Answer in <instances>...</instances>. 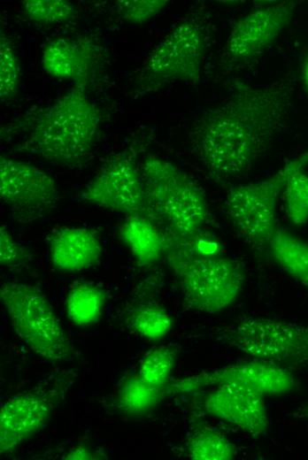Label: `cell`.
<instances>
[{
    "mask_svg": "<svg viewBox=\"0 0 308 460\" xmlns=\"http://www.w3.org/2000/svg\"><path fill=\"white\" fill-rule=\"evenodd\" d=\"M20 76L19 58L10 38L0 34V98L12 100L16 96Z\"/></svg>",
    "mask_w": 308,
    "mask_h": 460,
    "instance_id": "cell-25",
    "label": "cell"
},
{
    "mask_svg": "<svg viewBox=\"0 0 308 460\" xmlns=\"http://www.w3.org/2000/svg\"><path fill=\"white\" fill-rule=\"evenodd\" d=\"M297 3L284 1L254 9L233 26L225 47V59L243 65L262 55L290 23Z\"/></svg>",
    "mask_w": 308,
    "mask_h": 460,
    "instance_id": "cell-12",
    "label": "cell"
},
{
    "mask_svg": "<svg viewBox=\"0 0 308 460\" xmlns=\"http://www.w3.org/2000/svg\"><path fill=\"white\" fill-rule=\"evenodd\" d=\"M308 165V149L266 180L230 189L227 213L241 236L256 249L267 248L276 230L277 199L289 178Z\"/></svg>",
    "mask_w": 308,
    "mask_h": 460,
    "instance_id": "cell-6",
    "label": "cell"
},
{
    "mask_svg": "<svg viewBox=\"0 0 308 460\" xmlns=\"http://www.w3.org/2000/svg\"><path fill=\"white\" fill-rule=\"evenodd\" d=\"M23 9L29 19L40 24L62 23L74 14V5L67 0H26Z\"/></svg>",
    "mask_w": 308,
    "mask_h": 460,
    "instance_id": "cell-26",
    "label": "cell"
},
{
    "mask_svg": "<svg viewBox=\"0 0 308 460\" xmlns=\"http://www.w3.org/2000/svg\"><path fill=\"white\" fill-rule=\"evenodd\" d=\"M53 266L62 272L81 271L97 264L102 254L99 238L84 227L61 228L49 240Z\"/></svg>",
    "mask_w": 308,
    "mask_h": 460,
    "instance_id": "cell-15",
    "label": "cell"
},
{
    "mask_svg": "<svg viewBox=\"0 0 308 460\" xmlns=\"http://www.w3.org/2000/svg\"><path fill=\"white\" fill-rule=\"evenodd\" d=\"M119 238L141 264L155 263L166 248L164 230L144 216H128L119 230Z\"/></svg>",
    "mask_w": 308,
    "mask_h": 460,
    "instance_id": "cell-17",
    "label": "cell"
},
{
    "mask_svg": "<svg viewBox=\"0 0 308 460\" xmlns=\"http://www.w3.org/2000/svg\"><path fill=\"white\" fill-rule=\"evenodd\" d=\"M0 300L17 335L38 356L54 362L67 361L73 345L52 306L36 287L4 282Z\"/></svg>",
    "mask_w": 308,
    "mask_h": 460,
    "instance_id": "cell-5",
    "label": "cell"
},
{
    "mask_svg": "<svg viewBox=\"0 0 308 460\" xmlns=\"http://www.w3.org/2000/svg\"><path fill=\"white\" fill-rule=\"evenodd\" d=\"M95 58L93 45L81 40L58 38L42 50V67L50 76L85 86Z\"/></svg>",
    "mask_w": 308,
    "mask_h": 460,
    "instance_id": "cell-16",
    "label": "cell"
},
{
    "mask_svg": "<svg viewBox=\"0 0 308 460\" xmlns=\"http://www.w3.org/2000/svg\"><path fill=\"white\" fill-rule=\"evenodd\" d=\"M265 395L235 385L216 387L203 402L204 410L250 434H267L269 419Z\"/></svg>",
    "mask_w": 308,
    "mask_h": 460,
    "instance_id": "cell-14",
    "label": "cell"
},
{
    "mask_svg": "<svg viewBox=\"0 0 308 460\" xmlns=\"http://www.w3.org/2000/svg\"><path fill=\"white\" fill-rule=\"evenodd\" d=\"M289 104L286 86L235 80L230 96L204 112L192 129V144L209 174L226 180L248 172L279 133Z\"/></svg>",
    "mask_w": 308,
    "mask_h": 460,
    "instance_id": "cell-1",
    "label": "cell"
},
{
    "mask_svg": "<svg viewBox=\"0 0 308 460\" xmlns=\"http://www.w3.org/2000/svg\"><path fill=\"white\" fill-rule=\"evenodd\" d=\"M106 458L101 450H95L85 443H79L72 447L68 452L63 456L65 460H90Z\"/></svg>",
    "mask_w": 308,
    "mask_h": 460,
    "instance_id": "cell-29",
    "label": "cell"
},
{
    "mask_svg": "<svg viewBox=\"0 0 308 460\" xmlns=\"http://www.w3.org/2000/svg\"><path fill=\"white\" fill-rule=\"evenodd\" d=\"M0 197L18 221L27 223L56 208L58 191L55 180L42 169L1 155Z\"/></svg>",
    "mask_w": 308,
    "mask_h": 460,
    "instance_id": "cell-10",
    "label": "cell"
},
{
    "mask_svg": "<svg viewBox=\"0 0 308 460\" xmlns=\"http://www.w3.org/2000/svg\"><path fill=\"white\" fill-rule=\"evenodd\" d=\"M57 395L53 390L19 393L9 397L0 409V452H14L39 433L49 421Z\"/></svg>",
    "mask_w": 308,
    "mask_h": 460,
    "instance_id": "cell-13",
    "label": "cell"
},
{
    "mask_svg": "<svg viewBox=\"0 0 308 460\" xmlns=\"http://www.w3.org/2000/svg\"><path fill=\"white\" fill-rule=\"evenodd\" d=\"M84 88L75 85L42 110L23 145L26 150L65 166L86 160L95 145L101 116Z\"/></svg>",
    "mask_w": 308,
    "mask_h": 460,
    "instance_id": "cell-2",
    "label": "cell"
},
{
    "mask_svg": "<svg viewBox=\"0 0 308 460\" xmlns=\"http://www.w3.org/2000/svg\"><path fill=\"white\" fill-rule=\"evenodd\" d=\"M165 234L164 255L188 309L212 314L237 300L245 282V271L237 260L221 254H199L190 241Z\"/></svg>",
    "mask_w": 308,
    "mask_h": 460,
    "instance_id": "cell-3",
    "label": "cell"
},
{
    "mask_svg": "<svg viewBox=\"0 0 308 460\" xmlns=\"http://www.w3.org/2000/svg\"><path fill=\"white\" fill-rule=\"evenodd\" d=\"M30 252L12 235L5 225L0 226V263L9 268L27 264L32 260Z\"/></svg>",
    "mask_w": 308,
    "mask_h": 460,
    "instance_id": "cell-28",
    "label": "cell"
},
{
    "mask_svg": "<svg viewBox=\"0 0 308 460\" xmlns=\"http://www.w3.org/2000/svg\"><path fill=\"white\" fill-rule=\"evenodd\" d=\"M283 195L289 219L297 226L305 224L308 221V174L304 169L289 178Z\"/></svg>",
    "mask_w": 308,
    "mask_h": 460,
    "instance_id": "cell-24",
    "label": "cell"
},
{
    "mask_svg": "<svg viewBox=\"0 0 308 460\" xmlns=\"http://www.w3.org/2000/svg\"><path fill=\"white\" fill-rule=\"evenodd\" d=\"M127 326L148 340H160L171 331L173 319L168 311L154 303L132 307L125 316Z\"/></svg>",
    "mask_w": 308,
    "mask_h": 460,
    "instance_id": "cell-22",
    "label": "cell"
},
{
    "mask_svg": "<svg viewBox=\"0 0 308 460\" xmlns=\"http://www.w3.org/2000/svg\"><path fill=\"white\" fill-rule=\"evenodd\" d=\"M166 396V387L149 384L137 373L123 380L115 402L120 411L128 415H140L152 410Z\"/></svg>",
    "mask_w": 308,
    "mask_h": 460,
    "instance_id": "cell-19",
    "label": "cell"
},
{
    "mask_svg": "<svg viewBox=\"0 0 308 460\" xmlns=\"http://www.w3.org/2000/svg\"><path fill=\"white\" fill-rule=\"evenodd\" d=\"M226 385L252 388L265 396L284 395L298 387L296 378L287 367L255 359L171 380L166 395H186Z\"/></svg>",
    "mask_w": 308,
    "mask_h": 460,
    "instance_id": "cell-8",
    "label": "cell"
},
{
    "mask_svg": "<svg viewBox=\"0 0 308 460\" xmlns=\"http://www.w3.org/2000/svg\"><path fill=\"white\" fill-rule=\"evenodd\" d=\"M303 76L305 86L308 88V58H306L304 65Z\"/></svg>",
    "mask_w": 308,
    "mask_h": 460,
    "instance_id": "cell-31",
    "label": "cell"
},
{
    "mask_svg": "<svg viewBox=\"0 0 308 460\" xmlns=\"http://www.w3.org/2000/svg\"><path fill=\"white\" fill-rule=\"evenodd\" d=\"M153 220L165 233L193 241L211 220L200 188L179 167L163 158L146 157L140 166Z\"/></svg>",
    "mask_w": 308,
    "mask_h": 460,
    "instance_id": "cell-4",
    "label": "cell"
},
{
    "mask_svg": "<svg viewBox=\"0 0 308 460\" xmlns=\"http://www.w3.org/2000/svg\"><path fill=\"white\" fill-rule=\"evenodd\" d=\"M219 340L254 359L281 365L308 364V323L247 318L226 327Z\"/></svg>",
    "mask_w": 308,
    "mask_h": 460,
    "instance_id": "cell-7",
    "label": "cell"
},
{
    "mask_svg": "<svg viewBox=\"0 0 308 460\" xmlns=\"http://www.w3.org/2000/svg\"><path fill=\"white\" fill-rule=\"evenodd\" d=\"M186 450L193 460H231L236 455L235 444L223 433L205 425L191 429Z\"/></svg>",
    "mask_w": 308,
    "mask_h": 460,
    "instance_id": "cell-20",
    "label": "cell"
},
{
    "mask_svg": "<svg viewBox=\"0 0 308 460\" xmlns=\"http://www.w3.org/2000/svg\"><path fill=\"white\" fill-rule=\"evenodd\" d=\"M167 0H119L115 6L120 18L132 24H142L168 4Z\"/></svg>",
    "mask_w": 308,
    "mask_h": 460,
    "instance_id": "cell-27",
    "label": "cell"
},
{
    "mask_svg": "<svg viewBox=\"0 0 308 460\" xmlns=\"http://www.w3.org/2000/svg\"><path fill=\"white\" fill-rule=\"evenodd\" d=\"M205 36L202 27L193 20L174 26L153 48L143 65V74L155 82L200 80Z\"/></svg>",
    "mask_w": 308,
    "mask_h": 460,
    "instance_id": "cell-11",
    "label": "cell"
},
{
    "mask_svg": "<svg viewBox=\"0 0 308 460\" xmlns=\"http://www.w3.org/2000/svg\"><path fill=\"white\" fill-rule=\"evenodd\" d=\"M176 352L171 347L158 346L150 349L139 366V376L155 387H166L175 365Z\"/></svg>",
    "mask_w": 308,
    "mask_h": 460,
    "instance_id": "cell-23",
    "label": "cell"
},
{
    "mask_svg": "<svg viewBox=\"0 0 308 460\" xmlns=\"http://www.w3.org/2000/svg\"><path fill=\"white\" fill-rule=\"evenodd\" d=\"M81 198L127 216H144L153 220L141 169L129 150L112 157L81 193Z\"/></svg>",
    "mask_w": 308,
    "mask_h": 460,
    "instance_id": "cell-9",
    "label": "cell"
},
{
    "mask_svg": "<svg viewBox=\"0 0 308 460\" xmlns=\"http://www.w3.org/2000/svg\"><path fill=\"white\" fill-rule=\"evenodd\" d=\"M105 300V293L100 287L91 282H79L67 294L66 314L76 326L91 325L99 318Z\"/></svg>",
    "mask_w": 308,
    "mask_h": 460,
    "instance_id": "cell-21",
    "label": "cell"
},
{
    "mask_svg": "<svg viewBox=\"0 0 308 460\" xmlns=\"http://www.w3.org/2000/svg\"><path fill=\"white\" fill-rule=\"evenodd\" d=\"M294 415L296 418L308 420V402L295 412Z\"/></svg>",
    "mask_w": 308,
    "mask_h": 460,
    "instance_id": "cell-30",
    "label": "cell"
},
{
    "mask_svg": "<svg viewBox=\"0 0 308 460\" xmlns=\"http://www.w3.org/2000/svg\"><path fill=\"white\" fill-rule=\"evenodd\" d=\"M267 249L276 264L308 291V242L276 228Z\"/></svg>",
    "mask_w": 308,
    "mask_h": 460,
    "instance_id": "cell-18",
    "label": "cell"
}]
</instances>
